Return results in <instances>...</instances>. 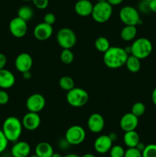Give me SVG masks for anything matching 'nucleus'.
Returning <instances> with one entry per match:
<instances>
[{"mask_svg": "<svg viewBox=\"0 0 156 157\" xmlns=\"http://www.w3.org/2000/svg\"><path fill=\"white\" fill-rule=\"evenodd\" d=\"M128 54L125 48L111 47L103 53V62L110 69H117L125 65Z\"/></svg>", "mask_w": 156, "mask_h": 157, "instance_id": "obj_1", "label": "nucleus"}, {"mask_svg": "<svg viewBox=\"0 0 156 157\" xmlns=\"http://www.w3.org/2000/svg\"><path fill=\"white\" fill-rule=\"evenodd\" d=\"M21 121L16 117H9L4 121L2 130L9 142L15 143L19 140L23 130Z\"/></svg>", "mask_w": 156, "mask_h": 157, "instance_id": "obj_2", "label": "nucleus"}, {"mask_svg": "<svg viewBox=\"0 0 156 157\" xmlns=\"http://www.w3.org/2000/svg\"><path fill=\"white\" fill-rule=\"evenodd\" d=\"M131 55L137 57L140 60L148 58L153 50L152 43L146 38H139L134 40L132 45Z\"/></svg>", "mask_w": 156, "mask_h": 157, "instance_id": "obj_3", "label": "nucleus"}, {"mask_svg": "<svg viewBox=\"0 0 156 157\" xmlns=\"http://www.w3.org/2000/svg\"><path fill=\"white\" fill-rule=\"evenodd\" d=\"M113 15V6L107 2H97L93 5L91 16L98 23H105Z\"/></svg>", "mask_w": 156, "mask_h": 157, "instance_id": "obj_4", "label": "nucleus"}, {"mask_svg": "<svg viewBox=\"0 0 156 157\" xmlns=\"http://www.w3.org/2000/svg\"><path fill=\"white\" fill-rule=\"evenodd\" d=\"M66 100L69 105L73 107H81L89 101V94L81 87H73L67 92Z\"/></svg>", "mask_w": 156, "mask_h": 157, "instance_id": "obj_5", "label": "nucleus"}, {"mask_svg": "<svg viewBox=\"0 0 156 157\" xmlns=\"http://www.w3.org/2000/svg\"><path fill=\"white\" fill-rule=\"evenodd\" d=\"M119 16L121 21L125 25L136 26L142 22L139 10L131 6H126L122 7L119 11Z\"/></svg>", "mask_w": 156, "mask_h": 157, "instance_id": "obj_6", "label": "nucleus"}, {"mask_svg": "<svg viewBox=\"0 0 156 157\" xmlns=\"http://www.w3.org/2000/svg\"><path fill=\"white\" fill-rule=\"evenodd\" d=\"M56 40L63 49H71L76 44L77 38L71 29L62 28L57 33Z\"/></svg>", "mask_w": 156, "mask_h": 157, "instance_id": "obj_7", "label": "nucleus"}, {"mask_svg": "<svg viewBox=\"0 0 156 157\" xmlns=\"http://www.w3.org/2000/svg\"><path fill=\"white\" fill-rule=\"evenodd\" d=\"M86 138V131L81 126L73 125L69 127L65 133V139L72 146L81 144Z\"/></svg>", "mask_w": 156, "mask_h": 157, "instance_id": "obj_8", "label": "nucleus"}, {"mask_svg": "<svg viewBox=\"0 0 156 157\" xmlns=\"http://www.w3.org/2000/svg\"><path fill=\"white\" fill-rule=\"evenodd\" d=\"M9 27L11 34L17 38H23L28 32L27 21L18 16L11 20Z\"/></svg>", "mask_w": 156, "mask_h": 157, "instance_id": "obj_9", "label": "nucleus"}, {"mask_svg": "<svg viewBox=\"0 0 156 157\" xmlns=\"http://www.w3.org/2000/svg\"><path fill=\"white\" fill-rule=\"evenodd\" d=\"M46 100L41 94H33L28 98L26 101V108L28 111L39 113L44 108Z\"/></svg>", "mask_w": 156, "mask_h": 157, "instance_id": "obj_10", "label": "nucleus"}, {"mask_svg": "<svg viewBox=\"0 0 156 157\" xmlns=\"http://www.w3.org/2000/svg\"><path fill=\"white\" fill-rule=\"evenodd\" d=\"M15 68L21 74L31 71L33 66V59L28 53L22 52L16 57L15 60Z\"/></svg>", "mask_w": 156, "mask_h": 157, "instance_id": "obj_11", "label": "nucleus"}, {"mask_svg": "<svg viewBox=\"0 0 156 157\" xmlns=\"http://www.w3.org/2000/svg\"><path fill=\"white\" fill-rule=\"evenodd\" d=\"M41 122V117L38 114V113L30 111H28L24 115L22 121H21L23 127L25 130H29V131H33V130H37L39 127Z\"/></svg>", "mask_w": 156, "mask_h": 157, "instance_id": "obj_12", "label": "nucleus"}, {"mask_svg": "<svg viewBox=\"0 0 156 157\" xmlns=\"http://www.w3.org/2000/svg\"><path fill=\"white\" fill-rule=\"evenodd\" d=\"M105 127V120L103 117L98 113H92L87 120V127L93 133H99Z\"/></svg>", "mask_w": 156, "mask_h": 157, "instance_id": "obj_13", "label": "nucleus"}, {"mask_svg": "<svg viewBox=\"0 0 156 157\" xmlns=\"http://www.w3.org/2000/svg\"><path fill=\"white\" fill-rule=\"evenodd\" d=\"M35 38L38 41H46L53 35V27L45 22H41L37 25L33 31Z\"/></svg>", "mask_w": 156, "mask_h": 157, "instance_id": "obj_14", "label": "nucleus"}, {"mask_svg": "<svg viewBox=\"0 0 156 157\" xmlns=\"http://www.w3.org/2000/svg\"><path fill=\"white\" fill-rule=\"evenodd\" d=\"M119 125L124 132L136 130L139 125V117L135 116L131 112L126 113L121 117Z\"/></svg>", "mask_w": 156, "mask_h": 157, "instance_id": "obj_15", "label": "nucleus"}, {"mask_svg": "<svg viewBox=\"0 0 156 157\" xmlns=\"http://www.w3.org/2000/svg\"><path fill=\"white\" fill-rule=\"evenodd\" d=\"M113 143L109 135H100L95 140L93 147L98 153L105 154L109 153L113 147Z\"/></svg>", "mask_w": 156, "mask_h": 157, "instance_id": "obj_16", "label": "nucleus"}, {"mask_svg": "<svg viewBox=\"0 0 156 157\" xmlns=\"http://www.w3.org/2000/svg\"><path fill=\"white\" fill-rule=\"evenodd\" d=\"M31 153V146L25 141H17L14 143L11 149L12 157H28Z\"/></svg>", "mask_w": 156, "mask_h": 157, "instance_id": "obj_17", "label": "nucleus"}, {"mask_svg": "<svg viewBox=\"0 0 156 157\" xmlns=\"http://www.w3.org/2000/svg\"><path fill=\"white\" fill-rule=\"evenodd\" d=\"M93 5L90 0H78L74 6V11L81 17H87L91 15Z\"/></svg>", "mask_w": 156, "mask_h": 157, "instance_id": "obj_18", "label": "nucleus"}, {"mask_svg": "<svg viewBox=\"0 0 156 157\" xmlns=\"http://www.w3.org/2000/svg\"><path fill=\"white\" fill-rule=\"evenodd\" d=\"M15 83V77L12 72L3 68L0 70V88L9 89L13 87Z\"/></svg>", "mask_w": 156, "mask_h": 157, "instance_id": "obj_19", "label": "nucleus"}, {"mask_svg": "<svg viewBox=\"0 0 156 157\" xmlns=\"http://www.w3.org/2000/svg\"><path fill=\"white\" fill-rule=\"evenodd\" d=\"M123 142L128 148L136 147L140 142V136L136 130L125 132L123 136Z\"/></svg>", "mask_w": 156, "mask_h": 157, "instance_id": "obj_20", "label": "nucleus"}, {"mask_svg": "<svg viewBox=\"0 0 156 157\" xmlns=\"http://www.w3.org/2000/svg\"><path fill=\"white\" fill-rule=\"evenodd\" d=\"M54 153L53 147L47 142H40L35 147V154L39 157H50Z\"/></svg>", "mask_w": 156, "mask_h": 157, "instance_id": "obj_21", "label": "nucleus"}, {"mask_svg": "<svg viewBox=\"0 0 156 157\" xmlns=\"http://www.w3.org/2000/svg\"><path fill=\"white\" fill-rule=\"evenodd\" d=\"M137 35V28L136 25H125L120 32V37L123 41H131Z\"/></svg>", "mask_w": 156, "mask_h": 157, "instance_id": "obj_22", "label": "nucleus"}, {"mask_svg": "<svg viewBox=\"0 0 156 157\" xmlns=\"http://www.w3.org/2000/svg\"><path fill=\"white\" fill-rule=\"evenodd\" d=\"M125 65L128 71L131 73H137L141 69V60L134 55H128Z\"/></svg>", "mask_w": 156, "mask_h": 157, "instance_id": "obj_23", "label": "nucleus"}, {"mask_svg": "<svg viewBox=\"0 0 156 157\" xmlns=\"http://www.w3.org/2000/svg\"><path fill=\"white\" fill-rule=\"evenodd\" d=\"M94 46L96 50L102 53H105L110 48V41L106 37H98L94 41Z\"/></svg>", "mask_w": 156, "mask_h": 157, "instance_id": "obj_24", "label": "nucleus"}, {"mask_svg": "<svg viewBox=\"0 0 156 157\" xmlns=\"http://www.w3.org/2000/svg\"><path fill=\"white\" fill-rule=\"evenodd\" d=\"M59 86L63 90L65 91H69L73 87H75V83L73 78L70 76H63L60 78L59 80Z\"/></svg>", "mask_w": 156, "mask_h": 157, "instance_id": "obj_25", "label": "nucleus"}, {"mask_svg": "<svg viewBox=\"0 0 156 157\" xmlns=\"http://www.w3.org/2000/svg\"><path fill=\"white\" fill-rule=\"evenodd\" d=\"M34 15V11L32 7L28 6H23L18 10V16L24 21H30Z\"/></svg>", "mask_w": 156, "mask_h": 157, "instance_id": "obj_26", "label": "nucleus"}, {"mask_svg": "<svg viewBox=\"0 0 156 157\" xmlns=\"http://www.w3.org/2000/svg\"><path fill=\"white\" fill-rule=\"evenodd\" d=\"M61 61L65 64H70L74 60V55L71 49H63L60 55Z\"/></svg>", "mask_w": 156, "mask_h": 157, "instance_id": "obj_27", "label": "nucleus"}, {"mask_svg": "<svg viewBox=\"0 0 156 157\" xmlns=\"http://www.w3.org/2000/svg\"><path fill=\"white\" fill-rule=\"evenodd\" d=\"M145 105L142 102H136L131 108V113H133L137 117L143 116L145 112Z\"/></svg>", "mask_w": 156, "mask_h": 157, "instance_id": "obj_28", "label": "nucleus"}, {"mask_svg": "<svg viewBox=\"0 0 156 157\" xmlns=\"http://www.w3.org/2000/svg\"><path fill=\"white\" fill-rule=\"evenodd\" d=\"M142 154V157H156V144H151L145 146Z\"/></svg>", "mask_w": 156, "mask_h": 157, "instance_id": "obj_29", "label": "nucleus"}, {"mask_svg": "<svg viewBox=\"0 0 156 157\" xmlns=\"http://www.w3.org/2000/svg\"><path fill=\"white\" fill-rule=\"evenodd\" d=\"M125 151L123 147L120 145H115L111 147L109 153L110 157H124Z\"/></svg>", "mask_w": 156, "mask_h": 157, "instance_id": "obj_30", "label": "nucleus"}, {"mask_svg": "<svg viewBox=\"0 0 156 157\" xmlns=\"http://www.w3.org/2000/svg\"><path fill=\"white\" fill-rule=\"evenodd\" d=\"M124 157H142V152L139 151L136 147L128 148L125 151Z\"/></svg>", "mask_w": 156, "mask_h": 157, "instance_id": "obj_31", "label": "nucleus"}, {"mask_svg": "<svg viewBox=\"0 0 156 157\" xmlns=\"http://www.w3.org/2000/svg\"><path fill=\"white\" fill-rule=\"evenodd\" d=\"M9 143V140H7L6 136H5L3 131L2 130V129H0V154L2 153L6 150Z\"/></svg>", "mask_w": 156, "mask_h": 157, "instance_id": "obj_32", "label": "nucleus"}, {"mask_svg": "<svg viewBox=\"0 0 156 157\" xmlns=\"http://www.w3.org/2000/svg\"><path fill=\"white\" fill-rule=\"evenodd\" d=\"M138 10H139V12L145 14L151 12L149 7V2L146 1V0H142L138 5Z\"/></svg>", "mask_w": 156, "mask_h": 157, "instance_id": "obj_33", "label": "nucleus"}, {"mask_svg": "<svg viewBox=\"0 0 156 157\" xmlns=\"http://www.w3.org/2000/svg\"><path fill=\"white\" fill-rule=\"evenodd\" d=\"M32 2L38 9H45L49 5V0H32Z\"/></svg>", "mask_w": 156, "mask_h": 157, "instance_id": "obj_34", "label": "nucleus"}, {"mask_svg": "<svg viewBox=\"0 0 156 157\" xmlns=\"http://www.w3.org/2000/svg\"><path fill=\"white\" fill-rule=\"evenodd\" d=\"M56 21V16L54 13L51 12H47L44 15V22L47 23V24L53 25Z\"/></svg>", "mask_w": 156, "mask_h": 157, "instance_id": "obj_35", "label": "nucleus"}, {"mask_svg": "<svg viewBox=\"0 0 156 157\" xmlns=\"http://www.w3.org/2000/svg\"><path fill=\"white\" fill-rule=\"evenodd\" d=\"M9 101V95L4 89L0 90V105H5Z\"/></svg>", "mask_w": 156, "mask_h": 157, "instance_id": "obj_36", "label": "nucleus"}, {"mask_svg": "<svg viewBox=\"0 0 156 157\" xmlns=\"http://www.w3.org/2000/svg\"><path fill=\"white\" fill-rule=\"evenodd\" d=\"M58 145H59L60 148H61L62 150H67V149L69 148L70 146H71L70 144H69L68 141L65 139V137H64V139H61V140L59 141Z\"/></svg>", "mask_w": 156, "mask_h": 157, "instance_id": "obj_37", "label": "nucleus"}, {"mask_svg": "<svg viewBox=\"0 0 156 157\" xmlns=\"http://www.w3.org/2000/svg\"><path fill=\"white\" fill-rule=\"evenodd\" d=\"M7 63V58L6 55L2 53H0V70L5 68Z\"/></svg>", "mask_w": 156, "mask_h": 157, "instance_id": "obj_38", "label": "nucleus"}, {"mask_svg": "<svg viewBox=\"0 0 156 157\" xmlns=\"http://www.w3.org/2000/svg\"><path fill=\"white\" fill-rule=\"evenodd\" d=\"M124 0H107V2L110 3L112 6H116L122 3Z\"/></svg>", "mask_w": 156, "mask_h": 157, "instance_id": "obj_39", "label": "nucleus"}, {"mask_svg": "<svg viewBox=\"0 0 156 157\" xmlns=\"http://www.w3.org/2000/svg\"><path fill=\"white\" fill-rule=\"evenodd\" d=\"M149 7L151 12L156 13V0H151L149 2Z\"/></svg>", "mask_w": 156, "mask_h": 157, "instance_id": "obj_40", "label": "nucleus"}, {"mask_svg": "<svg viewBox=\"0 0 156 157\" xmlns=\"http://www.w3.org/2000/svg\"><path fill=\"white\" fill-rule=\"evenodd\" d=\"M32 73H31V71H25L24 73H22V77L24 78V79L25 80H29L32 78Z\"/></svg>", "mask_w": 156, "mask_h": 157, "instance_id": "obj_41", "label": "nucleus"}, {"mask_svg": "<svg viewBox=\"0 0 156 157\" xmlns=\"http://www.w3.org/2000/svg\"><path fill=\"white\" fill-rule=\"evenodd\" d=\"M151 101L154 105L156 107V87L153 90L152 93H151Z\"/></svg>", "mask_w": 156, "mask_h": 157, "instance_id": "obj_42", "label": "nucleus"}, {"mask_svg": "<svg viewBox=\"0 0 156 157\" xmlns=\"http://www.w3.org/2000/svg\"><path fill=\"white\" fill-rule=\"evenodd\" d=\"M145 146H146V145H145V144H144L143 143L139 142V144H137V146H136V148H137L138 150H139V151L142 152V151H143V150H144V149H145Z\"/></svg>", "mask_w": 156, "mask_h": 157, "instance_id": "obj_43", "label": "nucleus"}, {"mask_svg": "<svg viewBox=\"0 0 156 157\" xmlns=\"http://www.w3.org/2000/svg\"><path fill=\"white\" fill-rule=\"evenodd\" d=\"M109 136L110 137V139L112 140V141L113 142H114V141H116V140H117V135H116V133H110V134H108Z\"/></svg>", "mask_w": 156, "mask_h": 157, "instance_id": "obj_44", "label": "nucleus"}, {"mask_svg": "<svg viewBox=\"0 0 156 157\" xmlns=\"http://www.w3.org/2000/svg\"><path fill=\"white\" fill-rule=\"evenodd\" d=\"M50 157H64L62 156L61 154H60V153H54L53 154H52V156Z\"/></svg>", "mask_w": 156, "mask_h": 157, "instance_id": "obj_45", "label": "nucleus"}, {"mask_svg": "<svg viewBox=\"0 0 156 157\" xmlns=\"http://www.w3.org/2000/svg\"><path fill=\"white\" fill-rule=\"evenodd\" d=\"M64 157H80V156H77V155H76V154H73V153H70V154L66 155V156Z\"/></svg>", "mask_w": 156, "mask_h": 157, "instance_id": "obj_46", "label": "nucleus"}, {"mask_svg": "<svg viewBox=\"0 0 156 157\" xmlns=\"http://www.w3.org/2000/svg\"><path fill=\"white\" fill-rule=\"evenodd\" d=\"M82 157H96V156H95L93 154H92V153H86V154H84Z\"/></svg>", "mask_w": 156, "mask_h": 157, "instance_id": "obj_47", "label": "nucleus"}, {"mask_svg": "<svg viewBox=\"0 0 156 157\" xmlns=\"http://www.w3.org/2000/svg\"><path fill=\"white\" fill-rule=\"evenodd\" d=\"M30 157H39L38 156V155H36V154H35V155H32V156H31Z\"/></svg>", "mask_w": 156, "mask_h": 157, "instance_id": "obj_48", "label": "nucleus"}, {"mask_svg": "<svg viewBox=\"0 0 156 157\" xmlns=\"http://www.w3.org/2000/svg\"><path fill=\"white\" fill-rule=\"evenodd\" d=\"M97 2H106L107 0H96Z\"/></svg>", "mask_w": 156, "mask_h": 157, "instance_id": "obj_49", "label": "nucleus"}, {"mask_svg": "<svg viewBox=\"0 0 156 157\" xmlns=\"http://www.w3.org/2000/svg\"><path fill=\"white\" fill-rule=\"evenodd\" d=\"M22 1H24V2H30V1H32V0H22Z\"/></svg>", "mask_w": 156, "mask_h": 157, "instance_id": "obj_50", "label": "nucleus"}, {"mask_svg": "<svg viewBox=\"0 0 156 157\" xmlns=\"http://www.w3.org/2000/svg\"><path fill=\"white\" fill-rule=\"evenodd\" d=\"M146 1H148V2H150V1H151V0H146Z\"/></svg>", "mask_w": 156, "mask_h": 157, "instance_id": "obj_51", "label": "nucleus"}]
</instances>
